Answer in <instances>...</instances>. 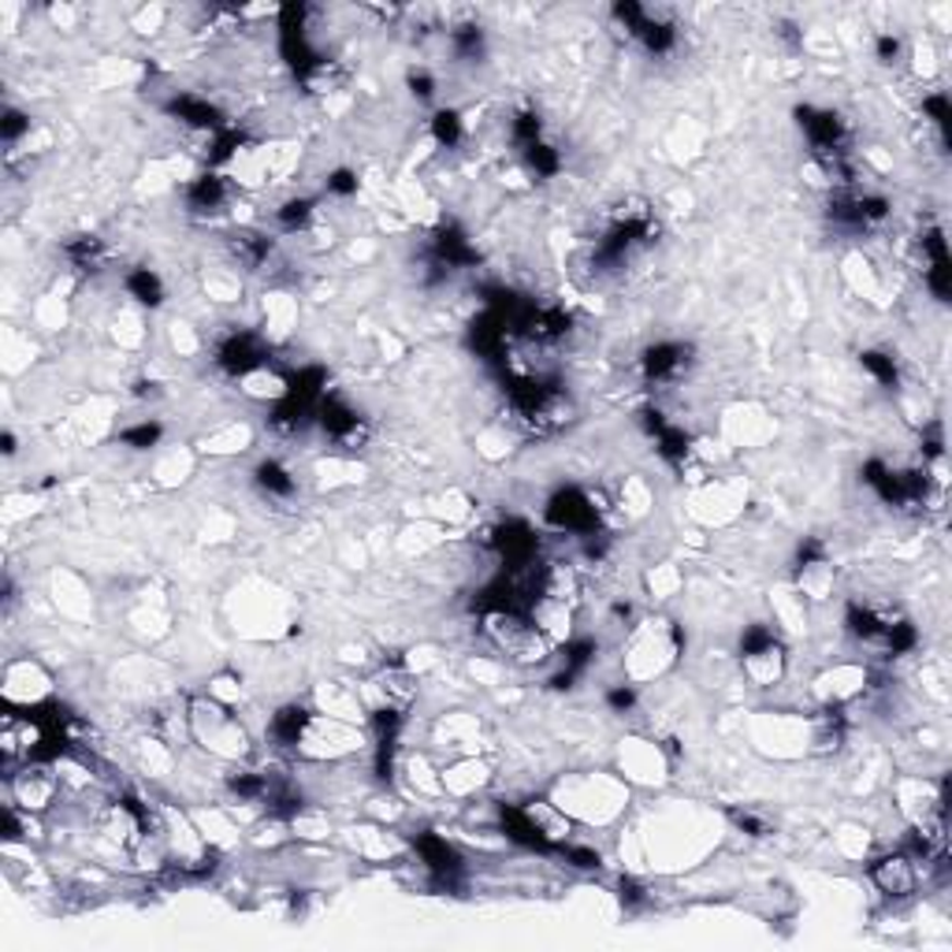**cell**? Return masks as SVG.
<instances>
[{
  "label": "cell",
  "instance_id": "obj_31",
  "mask_svg": "<svg viewBox=\"0 0 952 952\" xmlns=\"http://www.w3.org/2000/svg\"><path fill=\"white\" fill-rule=\"evenodd\" d=\"M941 458H945V428H941V421H930L922 428V466Z\"/></svg>",
  "mask_w": 952,
  "mask_h": 952
},
{
  "label": "cell",
  "instance_id": "obj_28",
  "mask_svg": "<svg viewBox=\"0 0 952 952\" xmlns=\"http://www.w3.org/2000/svg\"><path fill=\"white\" fill-rule=\"evenodd\" d=\"M922 116H927V124L941 134V142H945V138H949V119H952V113H949V97L941 94V90H938V94H927V97H922Z\"/></svg>",
  "mask_w": 952,
  "mask_h": 952
},
{
  "label": "cell",
  "instance_id": "obj_8",
  "mask_svg": "<svg viewBox=\"0 0 952 952\" xmlns=\"http://www.w3.org/2000/svg\"><path fill=\"white\" fill-rule=\"evenodd\" d=\"M63 789L57 763H34L26 760L8 774V792H12V803H20L23 811L38 815V811L49 808L57 800V792Z\"/></svg>",
  "mask_w": 952,
  "mask_h": 952
},
{
  "label": "cell",
  "instance_id": "obj_24",
  "mask_svg": "<svg viewBox=\"0 0 952 952\" xmlns=\"http://www.w3.org/2000/svg\"><path fill=\"white\" fill-rule=\"evenodd\" d=\"M859 365H863V373L871 376L878 387H890V391L901 387V365H896V357L890 354V350H863V354H859Z\"/></svg>",
  "mask_w": 952,
  "mask_h": 952
},
{
  "label": "cell",
  "instance_id": "obj_23",
  "mask_svg": "<svg viewBox=\"0 0 952 952\" xmlns=\"http://www.w3.org/2000/svg\"><path fill=\"white\" fill-rule=\"evenodd\" d=\"M249 439H254V432H249L246 424L231 421L224 428L209 432V436L201 439V450H209V455H238V450L249 447Z\"/></svg>",
  "mask_w": 952,
  "mask_h": 952
},
{
  "label": "cell",
  "instance_id": "obj_6",
  "mask_svg": "<svg viewBox=\"0 0 952 952\" xmlns=\"http://www.w3.org/2000/svg\"><path fill=\"white\" fill-rule=\"evenodd\" d=\"M212 365L238 384L243 376L272 365V357H268V339L246 328H231L216 339V346H212Z\"/></svg>",
  "mask_w": 952,
  "mask_h": 952
},
{
  "label": "cell",
  "instance_id": "obj_10",
  "mask_svg": "<svg viewBox=\"0 0 952 952\" xmlns=\"http://www.w3.org/2000/svg\"><path fill=\"white\" fill-rule=\"evenodd\" d=\"M692 365H696V350H692L689 343H673V339L655 343L640 354V376H644V384H651V387L681 384L692 373Z\"/></svg>",
  "mask_w": 952,
  "mask_h": 952
},
{
  "label": "cell",
  "instance_id": "obj_11",
  "mask_svg": "<svg viewBox=\"0 0 952 952\" xmlns=\"http://www.w3.org/2000/svg\"><path fill=\"white\" fill-rule=\"evenodd\" d=\"M867 874H871L874 890L885 893L890 901H904V896H912L915 890H919V882H922V867L915 863V859L904 853V848H896V853H885V856L871 859Z\"/></svg>",
  "mask_w": 952,
  "mask_h": 952
},
{
  "label": "cell",
  "instance_id": "obj_25",
  "mask_svg": "<svg viewBox=\"0 0 952 952\" xmlns=\"http://www.w3.org/2000/svg\"><path fill=\"white\" fill-rule=\"evenodd\" d=\"M31 131H34L31 116L20 113V108H4V119H0V138H4L8 156L20 153V145H31Z\"/></svg>",
  "mask_w": 952,
  "mask_h": 952
},
{
  "label": "cell",
  "instance_id": "obj_17",
  "mask_svg": "<svg viewBox=\"0 0 952 952\" xmlns=\"http://www.w3.org/2000/svg\"><path fill=\"white\" fill-rule=\"evenodd\" d=\"M254 484H257V492L268 498V503H291V498L298 495V477H294L291 466L280 461V458L257 461Z\"/></svg>",
  "mask_w": 952,
  "mask_h": 952
},
{
  "label": "cell",
  "instance_id": "obj_29",
  "mask_svg": "<svg viewBox=\"0 0 952 952\" xmlns=\"http://www.w3.org/2000/svg\"><path fill=\"white\" fill-rule=\"evenodd\" d=\"M325 190H328V198L350 201V198H357V190H362V179H357L354 168H336L325 179Z\"/></svg>",
  "mask_w": 952,
  "mask_h": 952
},
{
  "label": "cell",
  "instance_id": "obj_20",
  "mask_svg": "<svg viewBox=\"0 0 952 952\" xmlns=\"http://www.w3.org/2000/svg\"><path fill=\"white\" fill-rule=\"evenodd\" d=\"M272 216H275V227H280L283 235H305V231L317 224V201L294 193V198L280 201V209H275Z\"/></svg>",
  "mask_w": 952,
  "mask_h": 952
},
{
  "label": "cell",
  "instance_id": "obj_34",
  "mask_svg": "<svg viewBox=\"0 0 952 952\" xmlns=\"http://www.w3.org/2000/svg\"><path fill=\"white\" fill-rule=\"evenodd\" d=\"M729 819H733L737 830H748V837H771V822H766L763 815H755V811L733 808V811H729Z\"/></svg>",
  "mask_w": 952,
  "mask_h": 952
},
{
  "label": "cell",
  "instance_id": "obj_16",
  "mask_svg": "<svg viewBox=\"0 0 952 952\" xmlns=\"http://www.w3.org/2000/svg\"><path fill=\"white\" fill-rule=\"evenodd\" d=\"M63 261H68V268L79 280H90V275L105 272L108 261H113V249L97 235H71L68 243H63Z\"/></svg>",
  "mask_w": 952,
  "mask_h": 952
},
{
  "label": "cell",
  "instance_id": "obj_9",
  "mask_svg": "<svg viewBox=\"0 0 952 952\" xmlns=\"http://www.w3.org/2000/svg\"><path fill=\"white\" fill-rule=\"evenodd\" d=\"M834 580H837V569H834V559H830L826 543L808 536L797 551V562H792V585H797L800 599H822L834 596Z\"/></svg>",
  "mask_w": 952,
  "mask_h": 952
},
{
  "label": "cell",
  "instance_id": "obj_15",
  "mask_svg": "<svg viewBox=\"0 0 952 952\" xmlns=\"http://www.w3.org/2000/svg\"><path fill=\"white\" fill-rule=\"evenodd\" d=\"M313 715L317 710L305 707V704H283L272 710V718H268V741H272L275 752H294L298 755V744L305 737V729H309Z\"/></svg>",
  "mask_w": 952,
  "mask_h": 952
},
{
  "label": "cell",
  "instance_id": "obj_27",
  "mask_svg": "<svg viewBox=\"0 0 952 952\" xmlns=\"http://www.w3.org/2000/svg\"><path fill=\"white\" fill-rule=\"evenodd\" d=\"M525 168H529L532 175H540V179H554V175L562 172V153L554 150L551 142H536L532 150L521 153Z\"/></svg>",
  "mask_w": 952,
  "mask_h": 952
},
{
  "label": "cell",
  "instance_id": "obj_5",
  "mask_svg": "<svg viewBox=\"0 0 952 952\" xmlns=\"http://www.w3.org/2000/svg\"><path fill=\"white\" fill-rule=\"evenodd\" d=\"M543 521H548V529L562 536H577V540H585L591 532H603V514H599L596 506V495L577 484L559 487V492L548 498Z\"/></svg>",
  "mask_w": 952,
  "mask_h": 952
},
{
  "label": "cell",
  "instance_id": "obj_13",
  "mask_svg": "<svg viewBox=\"0 0 952 952\" xmlns=\"http://www.w3.org/2000/svg\"><path fill=\"white\" fill-rule=\"evenodd\" d=\"M231 198H235V187H231V175H220V172H198L193 179L183 183V201H187V212L190 216H201V220H212L220 212H227Z\"/></svg>",
  "mask_w": 952,
  "mask_h": 952
},
{
  "label": "cell",
  "instance_id": "obj_32",
  "mask_svg": "<svg viewBox=\"0 0 952 952\" xmlns=\"http://www.w3.org/2000/svg\"><path fill=\"white\" fill-rule=\"evenodd\" d=\"M406 86H410V94L418 101H432V97H436V90H439V82H436V75H432L428 68H410Z\"/></svg>",
  "mask_w": 952,
  "mask_h": 952
},
{
  "label": "cell",
  "instance_id": "obj_35",
  "mask_svg": "<svg viewBox=\"0 0 952 952\" xmlns=\"http://www.w3.org/2000/svg\"><path fill=\"white\" fill-rule=\"evenodd\" d=\"M603 700H607V707L614 710V715H628V710L636 707V685H625V681H622V685H610Z\"/></svg>",
  "mask_w": 952,
  "mask_h": 952
},
{
  "label": "cell",
  "instance_id": "obj_14",
  "mask_svg": "<svg viewBox=\"0 0 952 952\" xmlns=\"http://www.w3.org/2000/svg\"><path fill=\"white\" fill-rule=\"evenodd\" d=\"M224 249L235 268H246V272H265L275 257V238L265 235V231L254 227H238L224 235Z\"/></svg>",
  "mask_w": 952,
  "mask_h": 952
},
{
  "label": "cell",
  "instance_id": "obj_26",
  "mask_svg": "<svg viewBox=\"0 0 952 952\" xmlns=\"http://www.w3.org/2000/svg\"><path fill=\"white\" fill-rule=\"evenodd\" d=\"M161 439H164V424L150 421V418L119 428V443H124L127 450H153V447H161Z\"/></svg>",
  "mask_w": 952,
  "mask_h": 952
},
{
  "label": "cell",
  "instance_id": "obj_4",
  "mask_svg": "<svg viewBox=\"0 0 952 952\" xmlns=\"http://www.w3.org/2000/svg\"><path fill=\"white\" fill-rule=\"evenodd\" d=\"M741 667H744V678L752 681L755 689L778 685V681L785 678V667H789L778 628L766 625V622L744 625V633H741Z\"/></svg>",
  "mask_w": 952,
  "mask_h": 952
},
{
  "label": "cell",
  "instance_id": "obj_12",
  "mask_svg": "<svg viewBox=\"0 0 952 952\" xmlns=\"http://www.w3.org/2000/svg\"><path fill=\"white\" fill-rule=\"evenodd\" d=\"M413 853H418L424 874L439 885H455L461 882V874H466V859H461V853L443 834L424 830V834L413 837Z\"/></svg>",
  "mask_w": 952,
  "mask_h": 952
},
{
  "label": "cell",
  "instance_id": "obj_2",
  "mask_svg": "<svg viewBox=\"0 0 952 952\" xmlns=\"http://www.w3.org/2000/svg\"><path fill=\"white\" fill-rule=\"evenodd\" d=\"M480 633H484V640L492 644L498 655H506L510 662H521V667L548 662L554 648H559V644L532 622L529 610H484V614H480Z\"/></svg>",
  "mask_w": 952,
  "mask_h": 952
},
{
  "label": "cell",
  "instance_id": "obj_18",
  "mask_svg": "<svg viewBox=\"0 0 952 952\" xmlns=\"http://www.w3.org/2000/svg\"><path fill=\"white\" fill-rule=\"evenodd\" d=\"M124 294L134 305H142V309H161L164 298H168V286H164V280L150 265H134L124 272Z\"/></svg>",
  "mask_w": 952,
  "mask_h": 952
},
{
  "label": "cell",
  "instance_id": "obj_1",
  "mask_svg": "<svg viewBox=\"0 0 952 952\" xmlns=\"http://www.w3.org/2000/svg\"><path fill=\"white\" fill-rule=\"evenodd\" d=\"M183 710H187L190 741L205 748L209 755L227 760V763H238L249 755V737H246V726L238 722L235 707L220 704V700H212L205 692V696H190Z\"/></svg>",
  "mask_w": 952,
  "mask_h": 952
},
{
  "label": "cell",
  "instance_id": "obj_36",
  "mask_svg": "<svg viewBox=\"0 0 952 952\" xmlns=\"http://www.w3.org/2000/svg\"><path fill=\"white\" fill-rule=\"evenodd\" d=\"M0 443H4V455L8 458H12L15 450H20V447H15V432H4V439H0Z\"/></svg>",
  "mask_w": 952,
  "mask_h": 952
},
{
  "label": "cell",
  "instance_id": "obj_30",
  "mask_svg": "<svg viewBox=\"0 0 952 952\" xmlns=\"http://www.w3.org/2000/svg\"><path fill=\"white\" fill-rule=\"evenodd\" d=\"M209 696L212 700H220V704H227V707H235L238 700H243V681L238 678H231V673H220V678H212L209 681Z\"/></svg>",
  "mask_w": 952,
  "mask_h": 952
},
{
  "label": "cell",
  "instance_id": "obj_7",
  "mask_svg": "<svg viewBox=\"0 0 952 952\" xmlns=\"http://www.w3.org/2000/svg\"><path fill=\"white\" fill-rule=\"evenodd\" d=\"M317 428L339 450H362L368 443V421L354 410V402L328 391L317 406Z\"/></svg>",
  "mask_w": 952,
  "mask_h": 952
},
{
  "label": "cell",
  "instance_id": "obj_21",
  "mask_svg": "<svg viewBox=\"0 0 952 952\" xmlns=\"http://www.w3.org/2000/svg\"><path fill=\"white\" fill-rule=\"evenodd\" d=\"M506 131H510V142L517 153L532 150L536 142H543V119L536 108H514L510 119H506Z\"/></svg>",
  "mask_w": 952,
  "mask_h": 952
},
{
  "label": "cell",
  "instance_id": "obj_19",
  "mask_svg": "<svg viewBox=\"0 0 952 952\" xmlns=\"http://www.w3.org/2000/svg\"><path fill=\"white\" fill-rule=\"evenodd\" d=\"M298 82H302L305 94L328 97V94H339V90L346 86V68L339 60H331V57H325V52H320V57L313 60L309 68L298 71Z\"/></svg>",
  "mask_w": 952,
  "mask_h": 952
},
{
  "label": "cell",
  "instance_id": "obj_3",
  "mask_svg": "<svg viewBox=\"0 0 952 952\" xmlns=\"http://www.w3.org/2000/svg\"><path fill=\"white\" fill-rule=\"evenodd\" d=\"M681 655V628L670 622H640L628 633L625 667L636 681L655 678Z\"/></svg>",
  "mask_w": 952,
  "mask_h": 952
},
{
  "label": "cell",
  "instance_id": "obj_33",
  "mask_svg": "<svg viewBox=\"0 0 952 952\" xmlns=\"http://www.w3.org/2000/svg\"><path fill=\"white\" fill-rule=\"evenodd\" d=\"M874 57H878V63H885V68H893V63H901V57H904V42L896 38V34H878L874 38Z\"/></svg>",
  "mask_w": 952,
  "mask_h": 952
},
{
  "label": "cell",
  "instance_id": "obj_22",
  "mask_svg": "<svg viewBox=\"0 0 952 952\" xmlns=\"http://www.w3.org/2000/svg\"><path fill=\"white\" fill-rule=\"evenodd\" d=\"M428 134L439 150H458V145L466 142V119H461L458 108H439V113L428 119Z\"/></svg>",
  "mask_w": 952,
  "mask_h": 952
}]
</instances>
